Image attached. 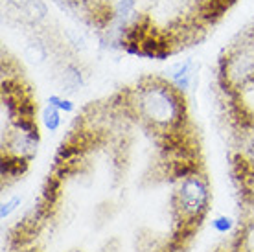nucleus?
Returning a JSON list of instances; mask_svg holds the SVG:
<instances>
[{"label": "nucleus", "instance_id": "nucleus-3", "mask_svg": "<svg viewBox=\"0 0 254 252\" xmlns=\"http://www.w3.org/2000/svg\"><path fill=\"white\" fill-rule=\"evenodd\" d=\"M61 83H63L64 92H68V94L77 92V90L83 87V83H85L81 68H79L76 63H72V61L64 63L63 70H61Z\"/></svg>", "mask_w": 254, "mask_h": 252}, {"label": "nucleus", "instance_id": "nucleus-2", "mask_svg": "<svg viewBox=\"0 0 254 252\" xmlns=\"http://www.w3.org/2000/svg\"><path fill=\"white\" fill-rule=\"evenodd\" d=\"M197 74V64L193 59H185V61H179L177 64H173L170 70V81L179 88L186 92L191 87V83L195 81Z\"/></svg>", "mask_w": 254, "mask_h": 252}, {"label": "nucleus", "instance_id": "nucleus-1", "mask_svg": "<svg viewBox=\"0 0 254 252\" xmlns=\"http://www.w3.org/2000/svg\"><path fill=\"white\" fill-rule=\"evenodd\" d=\"M175 225L199 227L210 208V188L204 171L183 179L172 195Z\"/></svg>", "mask_w": 254, "mask_h": 252}, {"label": "nucleus", "instance_id": "nucleus-4", "mask_svg": "<svg viewBox=\"0 0 254 252\" xmlns=\"http://www.w3.org/2000/svg\"><path fill=\"white\" fill-rule=\"evenodd\" d=\"M30 166V160L15 155H2V177L4 179H19L24 175Z\"/></svg>", "mask_w": 254, "mask_h": 252}, {"label": "nucleus", "instance_id": "nucleus-5", "mask_svg": "<svg viewBox=\"0 0 254 252\" xmlns=\"http://www.w3.org/2000/svg\"><path fill=\"white\" fill-rule=\"evenodd\" d=\"M61 111L58 107H54L50 103H46V107L43 109V124L50 132H56L61 127Z\"/></svg>", "mask_w": 254, "mask_h": 252}, {"label": "nucleus", "instance_id": "nucleus-8", "mask_svg": "<svg viewBox=\"0 0 254 252\" xmlns=\"http://www.w3.org/2000/svg\"><path fill=\"white\" fill-rule=\"evenodd\" d=\"M20 202H22V197H19V195H15V197H11L9 201L2 202V208H0V219H7L15 210L19 208Z\"/></svg>", "mask_w": 254, "mask_h": 252}, {"label": "nucleus", "instance_id": "nucleus-6", "mask_svg": "<svg viewBox=\"0 0 254 252\" xmlns=\"http://www.w3.org/2000/svg\"><path fill=\"white\" fill-rule=\"evenodd\" d=\"M234 225H236V221L232 219V217H229V215H217L216 219L212 221V228L219 234L230 232V230L234 228Z\"/></svg>", "mask_w": 254, "mask_h": 252}, {"label": "nucleus", "instance_id": "nucleus-7", "mask_svg": "<svg viewBox=\"0 0 254 252\" xmlns=\"http://www.w3.org/2000/svg\"><path fill=\"white\" fill-rule=\"evenodd\" d=\"M46 103H50V105L58 107L59 111H64V113H74V109H76V105H74L72 101L66 100V98H63L61 94H50Z\"/></svg>", "mask_w": 254, "mask_h": 252}]
</instances>
